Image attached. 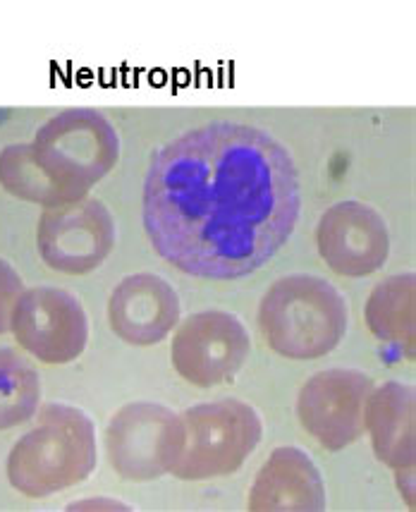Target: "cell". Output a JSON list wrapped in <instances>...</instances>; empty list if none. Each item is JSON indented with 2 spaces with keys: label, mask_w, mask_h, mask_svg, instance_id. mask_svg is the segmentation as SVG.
Listing matches in <instances>:
<instances>
[{
  "label": "cell",
  "mask_w": 416,
  "mask_h": 512,
  "mask_svg": "<svg viewBox=\"0 0 416 512\" xmlns=\"http://www.w3.org/2000/svg\"><path fill=\"white\" fill-rule=\"evenodd\" d=\"M180 321V297L156 273H137L115 285L108 300L110 331L127 345L161 343Z\"/></svg>",
  "instance_id": "12"
},
{
  "label": "cell",
  "mask_w": 416,
  "mask_h": 512,
  "mask_svg": "<svg viewBox=\"0 0 416 512\" xmlns=\"http://www.w3.org/2000/svg\"><path fill=\"white\" fill-rule=\"evenodd\" d=\"M39 254L53 271L84 276L99 268L115 245V223L96 199L51 206L39 221Z\"/></svg>",
  "instance_id": "10"
},
{
  "label": "cell",
  "mask_w": 416,
  "mask_h": 512,
  "mask_svg": "<svg viewBox=\"0 0 416 512\" xmlns=\"http://www.w3.org/2000/svg\"><path fill=\"white\" fill-rule=\"evenodd\" d=\"M99 460L96 426L87 412L51 402L39 422L15 443L8 455L12 489L27 498H48L91 477Z\"/></svg>",
  "instance_id": "3"
},
{
  "label": "cell",
  "mask_w": 416,
  "mask_h": 512,
  "mask_svg": "<svg viewBox=\"0 0 416 512\" xmlns=\"http://www.w3.org/2000/svg\"><path fill=\"white\" fill-rule=\"evenodd\" d=\"M10 331L44 364H70L89 345V319L72 292L53 285L22 290L10 314Z\"/></svg>",
  "instance_id": "6"
},
{
  "label": "cell",
  "mask_w": 416,
  "mask_h": 512,
  "mask_svg": "<svg viewBox=\"0 0 416 512\" xmlns=\"http://www.w3.org/2000/svg\"><path fill=\"white\" fill-rule=\"evenodd\" d=\"M295 161L273 134L211 123L158 149L144 182V225L182 273L235 280L271 261L299 218Z\"/></svg>",
  "instance_id": "1"
},
{
  "label": "cell",
  "mask_w": 416,
  "mask_h": 512,
  "mask_svg": "<svg viewBox=\"0 0 416 512\" xmlns=\"http://www.w3.org/2000/svg\"><path fill=\"white\" fill-rule=\"evenodd\" d=\"M118 156L113 125L91 108H72L39 127L32 144L0 151V185L48 209L72 204L106 178Z\"/></svg>",
  "instance_id": "2"
},
{
  "label": "cell",
  "mask_w": 416,
  "mask_h": 512,
  "mask_svg": "<svg viewBox=\"0 0 416 512\" xmlns=\"http://www.w3.org/2000/svg\"><path fill=\"white\" fill-rule=\"evenodd\" d=\"M252 350L244 323L235 314L208 309L187 316L170 345L173 369L197 388H213L240 374Z\"/></svg>",
  "instance_id": "7"
},
{
  "label": "cell",
  "mask_w": 416,
  "mask_h": 512,
  "mask_svg": "<svg viewBox=\"0 0 416 512\" xmlns=\"http://www.w3.org/2000/svg\"><path fill=\"white\" fill-rule=\"evenodd\" d=\"M70 510H130V505L113 501V498H87L70 505Z\"/></svg>",
  "instance_id": "18"
},
{
  "label": "cell",
  "mask_w": 416,
  "mask_h": 512,
  "mask_svg": "<svg viewBox=\"0 0 416 512\" xmlns=\"http://www.w3.org/2000/svg\"><path fill=\"white\" fill-rule=\"evenodd\" d=\"M364 319L383 343L400 347L414 359L416 345V276L400 273L378 283L366 300Z\"/></svg>",
  "instance_id": "15"
},
{
  "label": "cell",
  "mask_w": 416,
  "mask_h": 512,
  "mask_svg": "<svg viewBox=\"0 0 416 512\" xmlns=\"http://www.w3.org/2000/svg\"><path fill=\"white\" fill-rule=\"evenodd\" d=\"M247 508L254 512L326 510V484L321 469L302 448H275L256 474Z\"/></svg>",
  "instance_id": "13"
},
{
  "label": "cell",
  "mask_w": 416,
  "mask_h": 512,
  "mask_svg": "<svg viewBox=\"0 0 416 512\" xmlns=\"http://www.w3.org/2000/svg\"><path fill=\"white\" fill-rule=\"evenodd\" d=\"M364 431L383 465H416V390L412 383L388 381L373 388L364 407Z\"/></svg>",
  "instance_id": "14"
},
{
  "label": "cell",
  "mask_w": 416,
  "mask_h": 512,
  "mask_svg": "<svg viewBox=\"0 0 416 512\" xmlns=\"http://www.w3.org/2000/svg\"><path fill=\"white\" fill-rule=\"evenodd\" d=\"M371 390V376L359 369L318 371L297 395L299 422L326 450L352 446L364 434V407Z\"/></svg>",
  "instance_id": "9"
},
{
  "label": "cell",
  "mask_w": 416,
  "mask_h": 512,
  "mask_svg": "<svg viewBox=\"0 0 416 512\" xmlns=\"http://www.w3.org/2000/svg\"><path fill=\"white\" fill-rule=\"evenodd\" d=\"M41 402V379L12 347H0V431L34 417Z\"/></svg>",
  "instance_id": "16"
},
{
  "label": "cell",
  "mask_w": 416,
  "mask_h": 512,
  "mask_svg": "<svg viewBox=\"0 0 416 512\" xmlns=\"http://www.w3.org/2000/svg\"><path fill=\"white\" fill-rule=\"evenodd\" d=\"M350 307L345 295L326 278L292 273L275 280L259 304L263 340L280 357H326L345 338Z\"/></svg>",
  "instance_id": "4"
},
{
  "label": "cell",
  "mask_w": 416,
  "mask_h": 512,
  "mask_svg": "<svg viewBox=\"0 0 416 512\" xmlns=\"http://www.w3.org/2000/svg\"><path fill=\"white\" fill-rule=\"evenodd\" d=\"M263 424L247 402L225 398L177 414V443L168 474L208 481L237 472L259 448Z\"/></svg>",
  "instance_id": "5"
},
{
  "label": "cell",
  "mask_w": 416,
  "mask_h": 512,
  "mask_svg": "<svg viewBox=\"0 0 416 512\" xmlns=\"http://www.w3.org/2000/svg\"><path fill=\"white\" fill-rule=\"evenodd\" d=\"M397 472V489H400L402 498H405L409 508H414V467H405V469H395Z\"/></svg>",
  "instance_id": "19"
},
{
  "label": "cell",
  "mask_w": 416,
  "mask_h": 512,
  "mask_svg": "<svg viewBox=\"0 0 416 512\" xmlns=\"http://www.w3.org/2000/svg\"><path fill=\"white\" fill-rule=\"evenodd\" d=\"M22 278L8 261L0 259V335L10 331V314L22 292Z\"/></svg>",
  "instance_id": "17"
},
{
  "label": "cell",
  "mask_w": 416,
  "mask_h": 512,
  "mask_svg": "<svg viewBox=\"0 0 416 512\" xmlns=\"http://www.w3.org/2000/svg\"><path fill=\"white\" fill-rule=\"evenodd\" d=\"M316 245L321 259L340 276H371L388 261V225L362 201H340L318 221Z\"/></svg>",
  "instance_id": "11"
},
{
  "label": "cell",
  "mask_w": 416,
  "mask_h": 512,
  "mask_svg": "<svg viewBox=\"0 0 416 512\" xmlns=\"http://www.w3.org/2000/svg\"><path fill=\"white\" fill-rule=\"evenodd\" d=\"M177 443V414L156 402H130L110 417L106 455L113 472L132 484L168 474Z\"/></svg>",
  "instance_id": "8"
}]
</instances>
